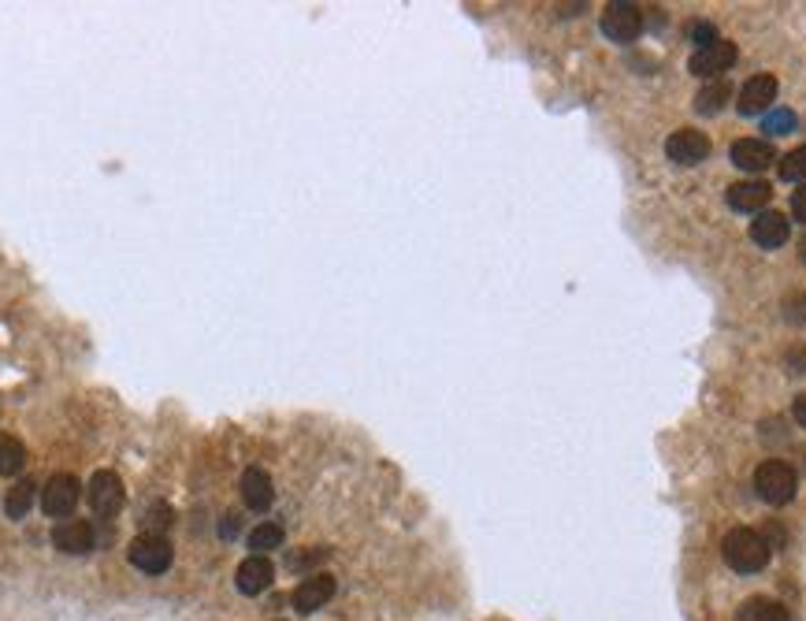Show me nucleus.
Here are the masks:
<instances>
[{
	"instance_id": "10",
	"label": "nucleus",
	"mask_w": 806,
	"mask_h": 621,
	"mask_svg": "<svg viewBox=\"0 0 806 621\" xmlns=\"http://www.w3.org/2000/svg\"><path fill=\"white\" fill-rule=\"evenodd\" d=\"M773 101H777V79H773V75H754V79L743 82V90H740L743 116H762V112H769Z\"/></svg>"
},
{
	"instance_id": "20",
	"label": "nucleus",
	"mask_w": 806,
	"mask_h": 621,
	"mask_svg": "<svg viewBox=\"0 0 806 621\" xmlns=\"http://www.w3.org/2000/svg\"><path fill=\"white\" fill-rule=\"evenodd\" d=\"M249 547H253V555H268L275 547H283V525H275V521L257 525L249 532Z\"/></svg>"
},
{
	"instance_id": "23",
	"label": "nucleus",
	"mask_w": 806,
	"mask_h": 621,
	"mask_svg": "<svg viewBox=\"0 0 806 621\" xmlns=\"http://www.w3.org/2000/svg\"><path fill=\"white\" fill-rule=\"evenodd\" d=\"M171 521V506L168 503H153V506H145V514H142V529L149 532V536H164V529H168Z\"/></svg>"
},
{
	"instance_id": "17",
	"label": "nucleus",
	"mask_w": 806,
	"mask_h": 621,
	"mask_svg": "<svg viewBox=\"0 0 806 621\" xmlns=\"http://www.w3.org/2000/svg\"><path fill=\"white\" fill-rule=\"evenodd\" d=\"M732 621H788V610L780 607V603H773V599H766V595H754V599H747L736 610Z\"/></svg>"
},
{
	"instance_id": "28",
	"label": "nucleus",
	"mask_w": 806,
	"mask_h": 621,
	"mask_svg": "<svg viewBox=\"0 0 806 621\" xmlns=\"http://www.w3.org/2000/svg\"><path fill=\"white\" fill-rule=\"evenodd\" d=\"M788 365H792V376H799V372H806V350H792V354H788Z\"/></svg>"
},
{
	"instance_id": "3",
	"label": "nucleus",
	"mask_w": 806,
	"mask_h": 621,
	"mask_svg": "<svg viewBox=\"0 0 806 621\" xmlns=\"http://www.w3.org/2000/svg\"><path fill=\"white\" fill-rule=\"evenodd\" d=\"M602 34L617 45H632V41L643 34V12L636 4H624V0H613L602 8Z\"/></svg>"
},
{
	"instance_id": "12",
	"label": "nucleus",
	"mask_w": 806,
	"mask_h": 621,
	"mask_svg": "<svg viewBox=\"0 0 806 621\" xmlns=\"http://www.w3.org/2000/svg\"><path fill=\"white\" fill-rule=\"evenodd\" d=\"M773 160H777V153H773V146L762 142V138H740V142L732 146V164L751 175L766 172Z\"/></svg>"
},
{
	"instance_id": "8",
	"label": "nucleus",
	"mask_w": 806,
	"mask_h": 621,
	"mask_svg": "<svg viewBox=\"0 0 806 621\" xmlns=\"http://www.w3.org/2000/svg\"><path fill=\"white\" fill-rule=\"evenodd\" d=\"M665 153L680 168H695V164H702V160L710 157V138L702 131H673L669 142H665Z\"/></svg>"
},
{
	"instance_id": "26",
	"label": "nucleus",
	"mask_w": 806,
	"mask_h": 621,
	"mask_svg": "<svg viewBox=\"0 0 806 621\" xmlns=\"http://www.w3.org/2000/svg\"><path fill=\"white\" fill-rule=\"evenodd\" d=\"M792 216L799 224H806V183H799V190L792 194Z\"/></svg>"
},
{
	"instance_id": "27",
	"label": "nucleus",
	"mask_w": 806,
	"mask_h": 621,
	"mask_svg": "<svg viewBox=\"0 0 806 621\" xmlns=\"http://www.w3.org/2000/svg\"><path fill=\"white\" fill-rule=\"evenodd\" d=\"M327 551H309V555H290V569H301L309 566V562H324Z\"/></svg>"
},
{
	"instance_id": "5",
	"label": "nucleus",
	"mask_w": 806,
	"mask_h": 621,
	"mask_svg": "<svg viewBox=\"0 0 806 621\" xmlns=\"http://www.w3.org/2000/svg\"><path fill=\"white\" fill-rule=\"evenodd\" d=\"M78 499H82V484L71 473H56L41 488V510L49 517H71L75 514Z\"/></svg>"
},
{
	"instance_id": "18",
	"label": "nucleus",
	"mask_w": 806,
	"mask_h": 621,
	"mask_svg": "<svg viewBox=\"0 0 806 621\" xmlns=\"http://www.w3.org/2000/svg\"><path fill=\"white\" fill-rule=\"evenodd\" d=\"M728 97H732V90H728V82H710V86H702L699 97H695V108H699L702 116H717L721 108L728 105Z\"/></svg>"
},
{
	"instance_id": "11",
	"label": "nucleus",
	"mask_w": 806,
	"mask_h": 621,
	"mask_svg": "<svg viewBox=\"0 0 806 621\" xmlns=\"http://www.w3.org/2000/svg\"><path fill=\"white\" fill-rule=\"evenodd\" d=\"M792 235V224L780 216V212H758L751 224V238L754 246H762V250H780L784 242Z\"/></svg>"
},
{
	"instance_id": "19",
	"label": "nucleus",
	"mask_w": 806,
	"mask_h": 621,
	"mask_svg": "<svg viewBox=\"0 0 806 621\" xmlns=\"http://www.w3.org/2000/svg\"><path fill=\"white\" fill-rule=\"evenodd\" d=\"M26 465V447L15 436L0 432V476H15Z\"/></svg>"
},
{
	"instance_id": "31",
	"label": "nucleus",
	"mask_w": 806,
	"mask_h": 621,
	"mask_svg": "<svg viewBox=\"0 0 806 621\" xmlns=\"http://www.w3.org/2000/svg\"><path fill=\"white\" fill-rule=\"evenodd\" d=\"M803 261H806V242H803Z\"/></svg>"
},
{
	"instance_id": "9",
	"label": "nucleus",
	"mask_w": 806,
	"mask_h": 621,
	"mask_svg": "<svg viewBox=\"0 0 806 621\" xmlns=\"http://www.w3.org/2000/svg\"><path fill=\"white\" fill-rule=\"evenodd\" d=\"M275 581V566L268 562L264 555H249L242 566H238V573H234V584H238V592L242 595H260L268 592Z\"/></svg>"
},
{
	"instance_id": "2",
	"label": "nucleus",
	"mask_w": 806,
	"mask_h": 621,
	"mask_svg": "<svg viewBox=\"0 0 806 621\" xmlns=\"http://www.w3.org/2000/svg\"><path fill=\"white\" fill-rule=\"evenodd\" d=\"M795 488H799V476L788 462H762L758 473H754V491L766 499L769 506H784L795 499Z\"/></svg>"
},
{
	"instance_id": "4",
	"label": "nucleus",
	"mask_w": 806,
	"mask_h": 621,
	"mask_svg": "<svg viewBox=\"0 0 806 621\" xmlns=\"http://www.w3.org/2000/svg\"><path fill=\"white\" fill-rule=\"evenodd\" d=\"M86 499H90L97 517H116L119 510H123V503H127V491H123V480H119L112 469H97V473L90 476Z\"/></svg>"
},
{
	"instance_id": "15",
	"label": "nucleus",
	"mask_w": 806,
	"mask_h": 621,
	"mask_svg": "<svg viewBox=\"0 0 806 621\" xmlns=\"http://www.w3.org/2000/svg\"><path fill=\"white\" fill-rule=\"evenodd\" d=\"M52 543H56L64 555H86V551H93L97 536H93L90 521H60L56 532H52Z\"/></svg>"
},
{
	"instance_id": "22",
	"label": "nucleus",
	"mask_w": 806,
	"mask_h": 621,
	"mask_svg": "<svg viewBox=\"0 0 806 621\" xmlns=\"http://www.w3.org/2000/svg\"><path fill=\"white\" fill-rule=\"evenodd\" d=\"M762 131H766L769 138L792 134L795 131V112L792 108H773V112H766V116H762Z\"/></svg>"
},
{
	"instance_id": "25",
	"label": "nucleus",
	"mask_w": 806,
	"mask_h": 621,
	"mask_svg": "<svg viewBox=\"0 0 806 621\" xmlns=\"http://www.w3.org/2000/svg\"><path fill=\"white\" fill-rule=\"evenodd\" d=\"M688 38L699 45V49H706V45H714V41H721V34H717L714 23H688Z\"/></svg>"
},
{
	"instance_id": "13",
	"label": "nucleus",
	"mask_w": 806,
	"mask_h": 621,
	"mask_svg": "<svg viewBox=\"0 0 806 621\" xmlns=\"http://www.w3.org/2000/svg\"><path fill=\"white\" fill-rule=\"evenodd\" d=\"M769 198H773V190L762 179H743V183L728 186V209L736 212H762L769 205Z\"/></svg>"
},
{
	"instance_id": "24",
	"label": "nucleus",
	"mask_w": 806,
	"mask_h": 621,
	"mask_svg": "<svg viewBox=\"0 0 806 621\" xmlns=\"http://www.w3.org/2000/svg\"><path fill=\"white\" fill-rule=\"evenodd\" d=\"M780 179H788V183H806V146H799V149H792V153L780 157Z\"/></svg>"
},
{
	"instance_id": "29",
	"label": "nucleus",
	"mask_w": 806,
	"mask_h": 621,
	"mask_svg": "<svg viewBox=\"0 0 806 621\" xmlns=\"http://www.w3.org/2000/svg\"><path fill=\"white\" fill-rule=\"evenodd\" d=\"M220 536H223V540H234V536H238V517H234V514H227V517H223Z\"/></svg>"
},
{
	"instance_id": "7",
	"label": "nucleus",
	"mask_w": 806,
	"mask_h": 621,
	"mask_svg": "<svg viewBox=\"0 0 806 621\" xmlns=\"http://www.w3.org/2000/svg\"><path fill=\"white\" fill-rule=\"evenodd\" d=\"M130 562L142 569V573H168L171 566V543L164 536H149L142 532L138 540L130 543Z\"/></svg>"
},
{
	"instance_id": "30",
	"label": "nucleus",
	"mask_w": 806,
	"mask_h": 621,
	"mask_svg": "<svg viewBox=\"0 0 806 621\" xmlns=\"http://www.w3.org/2000/svg\"><path fill=\"white\" fill-rule=\"evenodd\" d=\"M792 417L799 421V428H806V391L799 398H795V406H792Z\"/></svg>"
},
{
	"instance_id": "14",
	"label": "nucleus",
	"mask_w": 806,
	"mask_h": 621,
	"mask_svg": "<svg viewBox=\"0 0 806 621\" xmlns=\"http://www.w3.org/2000/svg\"><path fill=\"white\" fill-rule=\"evenodd\" d=\"M335 595V577H327V573H312L305 581L294 588V607L301 614H312V610H320Z\"/></svg>"
},
{
	"instance_id": "21",
	"label": "nucleus",
	"mask_w": 806,
	"mask_h": 621,
	"mask_svg": "<svg viewBox=\"0 0 806 621\" xmlns=\"http://www.w3.org/2000/svg\"><path fill=\"white\" fill-rule=\"evenodd\" d=\"M34 480H19L12 491H8V499H4V510H8V517H26L30 514V506H34Z\"/></svg>"
},
{
	"instance_id": "6",
	"label": "nucleus",
	"mask_w": 806,
	"mask_h": 621,
	"mask_svg": "<svg viewBox=\"0 0 806 621\" xmlns=\"http://www.w3.org/2000/svg\"><path fill=\"white\" fill-rule=\"evenodd\" d=\"M732 64H736V45L721 38V41H714V45H706V49H695V53H691L688 71L691 75H699V79L717 82Z\"/></svg>"
},
{
	"instance_id": "1",
	"label": "nucleus",
	"mask_w": 806,
	"mask_h": 621,
	"mask_svg": "<svg viewBox=\"0 0 806 621\" xmlns=\"http://www.w3.org/2000/svg\"><path fill=\"white\" fill-rule=\"evenodd\" d=\"M721 555L736 573H758L769 562V543L762 532L754 529H732L721 543Z\"/></svg>"
},
{
	"instance_id": "16",
	"label": "nucleus",
	"mask_w": 806,
	"mask_h": 621,
	"mask_svg": "<svg viewBox=\"0 0 806 621\" xmlns=\"http://www.w3.org/2000/svg\"><path fill=\"white\" fill-rule=\"evenodd\" d=\"M272 499H275L272 476L264 473V469H246V473H242V503H246L249 510L264 514V510L272 506Z\"/></svg>"
}]
</instances>
